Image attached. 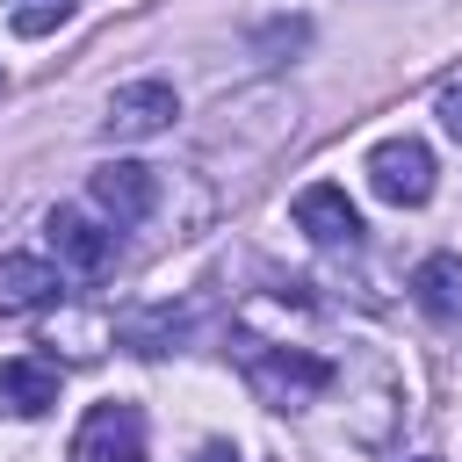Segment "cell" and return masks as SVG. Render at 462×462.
I'll use <instances>...</instances> for the list:
<instances>
[{"label":"cell","instance_id":"obj_3","mask_svg":"<svg viewBox=\"0 0 462 462\" xmlns=\"http://www.w3.org/2000/svg\"><path fill=\"white\" fill-rule=\"evenodd\" d=\"M72 462H152V448H144V411H137L130 397L94 404V411L79 419V433H72Z\"/></svg>","mask_w":462,"mask_h":462},{"label":"cell","instance_id":"obj_14","mask_svg":"<svg viewBox=\"0 0 462 462\" xmlns=\"http://www.w3.org/2000/svg\"><path fill=\"white\" fill-rule=\"evenodd\" d=\"M419 462H440V455H419Z\"/></svg>","mask_w":462,"mask_h":462},{"label":"cell","instance_id":"obj_8","mask_svg":"<svg viewBox=\"0 0 462 462\" xmlns=\"http://www.w3.org/2000/svg\"><path fill=\"white\" fill-rule=\"evenodd\" d=\"M58 390H65V368H58L51 354H14V361H0V411H7V419H43V411L58 404Z\"/></svg>","mask_w":462,"mask_h":462},{"label":"cell","instance_id":"obj_1","mask_svg":"<svg viewBox=\"0 0 462 462\" xmlns=\"http://www.w3.org/2000/svg\"><path fill=\"white\" fill-rule=\"evenodd\" d=\"M238 368H245L253 397H260V404H274V411L310 404V397H318V390H332V375H339L318 346H289V339H238Z\"/></svg>","mask_w":462,"mask_h":462},{"label":"cell","instance_id":"obj_2","mask_svg":"<svg viewBox=\"0 0 462 462\" xmlns=\"http://www.w3.org/2000/svg\"><path fill=\"white\" fill-rule=\"evenodd\" d=\"M361 173H368V188L390 209H419L433 195V152H426V137H383Z\"/></svg>","mask_w":462,"mask_h":462},{"label":"cell","instance_id":"obj_6","mask_svg":"<svg viewBox=\"0 0 462 462\" xmlns=\"http://www.w3.org/2000/svg\"><path fill=\"white\" fill-rule=\"evenodd\" d=\"M159 202V166H137V159H108L94 166V209L108 224H144Z\"/></svg>","mask_w":462,"mask_h":462},{"label":"cell","instance_id":"obj_10","mask_svg":"<svg viewBox=\"0 0 462 462\" xmlns=\"http://www.w3.org/2000/svg\"><path fill=\"white\" fill-rule=\"evenodd\" d=\"M411 296H419V310H426V318H462V260H455V253L419 260Z\"/></svg>","mask_w":462,"mask_h":462},{"label":"cell","instance_id":"obj_5","mask_svg":"<svg viewBox=\"0 0 462 462\" xmlns=\"http://www.w3.org/2000/svg\"><path fill=\"white\" fill-rule=\"evenodd\" d=\"M173 116H180V94H173L166 79H130V87H116V94H108L101 130H108L116 144H137V137H159Z\"/></svg>","mask_w":462,"mask_h":462},{"label":"cell","instance_id":"obj_7","mask_svg":"<svg viewBox=\"0 0 462 462\" xmlns=\"http://www.w3.org/2000/svg\"><path fill=\"white\" fill-rule=\"evenodd\" d=\"M289 217H296V231L310 238V245H361V209L346 202V188H332V180H318V188H303L296 202H289Z\"/></svg>","mask_w":462,"mask_h":462},{"label":"cell","instance_id":"obj_12","mask_svg":"<svg viewBox=\"0 0 462 462\" xmlns=\"http://www.w3.org/2000/svg\"><path fill=\"white\" fill-rule=\"evenodd\" d=\"M433 116H440V130H448V137L462 144V72H455V79L440 87V101H433Z\"/></svg>","mask_w":462,"mask_h":462},{"label":"cell","instance_id":"obj_9","mask_svg":"<svg viewBox=\"0 0 462 462\" xmlns=\"http://www.w3.org/2000/svg\"><path fill=\"white\" fill-rule=\"evenodd\" d=\"M65 296V267L36 260V253H7L0 260V318H36Z\"/></svg>","mask_w":462,"mask_h":462},{"label":"cell","instance_id":"obj_4","mask_svg":"<svg viewBox=\"0 0 462 462\" xmlns=\"http://www.w3.org/2000/svg\"><path fill=\"white\" fill-rule=\"evenodd\" d=\"M43 238H51V253H58V267L65 274H108V260H116V231L108 224H94L87 209H72V202H58L51 217H43Z\"/></svg>","mask_w":462,"mask_h":462},{"label":"cell","instance_id":"obj_13","mask_svg":"<svg viewBox=\"0 0 462 462\" xmlns=\"http://www.w3.org/2000/svg\"><path fill=\"white\" fill-rule=\"evenodd\" d=\"M195 462H238V448L231 440H209V448H195Z\"/></svg>","mask_w":462,"mask_h":462},{"label":"cell","instance_id":"obj_11","mask_svg":"<svg viewBox=\"0 0 462 462\" xmlns=\"http://www.w3.org/2000/svg\"><path fill=\"white\" fill-rule=\"evenodd\" d=\"M79 14V0H7V29L14 36H58Z\"/></svg>","mask_w":462,"mask_h":462}]
</instances>
